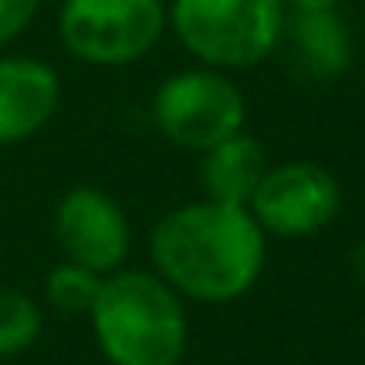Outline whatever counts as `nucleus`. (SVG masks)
<instances>
[{
  "instance_id": "13",
  "label": "nucleus",
  "mask_w": 365,
  "mask_h": 365,
  "mask_svg": "<svg viewBox=\"0 0 365 365\" xmlns=\"http://www.w3.org/2000/svg\"><path fill=\"white\" fill-rule=\"evenodd\" d=\"M40 11V0H0V51L19 40Z\"/></svg>"
},
{
  "instance_id": "12",
  "label": "nucleus",
  "mask_w": 365,
  "mask_h": 365,
  "mask_svg": "<svg viewBox=\"0 0 365 365\" xmlns=\"http://www.w3.org/2000/svg\"><path fill=\"white\" fill-rule=\"evenodd\" d=\"M104 276L76 265V262H61L47 272L43 279V301L58 312V315H90V308L97 304Z\"/></svg>"
},
{
  "instance_id": "15",
  "label": "nucleus",
  "mask_w": 365,
  "mask_h": 365,
  "mask_svg": "<svg viewBox=\"0 0 365 365\" xmlns=\"http://www.w3.org/2000/svg\"><path fill=\"white\" fill-rule=\"evenodd\" d=\"M351 272H354V279L365 287V240L351 251Z\"/></svg>"
},
{
  "instance_id": "2",
  "label": "nucleus",
  "mask_w": 365,
  "mask_h": 365,
  "mask_svg": "<svg viewBox=\"0 0 365 365\" xmlns=\"http://www.w3.org/2000/svg\"><path fill=\"white\" fill-rule=\"evenodd\" d=\"M90 326L108 365H179L190 344L182 297L143 269L104 276Z\"/></svg>"
},
{
  "instance_id": "14",
  "label": "nucleus",
  "mask_w": 365,
  "mask_h": 365,
  "mask_svg": "<svg viewBox=\"0 0 365 365\" xmlns=\"http://www.w3.org/2000/svg\"><path fill=\"white\" fill-rule=\"evenodd\" d=\"M294 11H336L340 0H283Z\"/></svg>"
},
{
  "instance_id": "10",
  "label": "nucleus",
  "mask_w": 365,
  "mask_h": 365,
  "mask_svg": "<svg viewBox=\"0 0 365 365\" xmlns=\"http://www.w3.org/2000/svg\"><path fill=\"white\" fill-rule=\"evenodd\" d=\"M265 168H269V161H265L262 143L251 133H237V136L215 143L212 150H205V165H201L205 197L219 201V205L247 208Z\"/></svg>"
},
{
  "instance_id": "4",
  "label": "nucleus",
  "mask_w": 365,
  "mask_h": 365,
  "mask_svg": "<svg viewBox=\"0 0 365 365\" xmlns=\"http://www.w3.org/2000/svg\"><path fill=\"white\" fill-rule=\"evenodd\" d=\"M168 29L165 0H61L58 36L72 58L93 68L140 61Z\"/></svg>"
},
{
  "instance_id": "3",
  "label": "nucleus",
  "mask_w": 365,
  "mask_h": 365,
  "mask_svg": "<svg viewBox=\"0 0 365 365\" xmlns=\"http://www.w3.org/2000/svg\"><path fill=\"white\" fill-rule=\"evenodd\" d=\"M168 26L205 68L240 72L262 65L283 40V0H172Z\"/></svg>"
},
{
  "instance_id": "6",
  "label": "nucleus",
  "mask_w": 365,
  "mask_h": 365,
  "mask_svg": "<svg viewBox=\"0 0 365 365\" xmlns=\"http://www.w3.org/2000/svg\"><path fill=\"white\" fill-rule=\"evenodd\" d=\"M247 212L265 237L308 240L340 215V182L319 161L269 165Z\"/></svg>"
},
{
  "instance_id": "7",
  "label": "nucleus",
  "mask_w": 365,
  "mask_h": 365,
  "mask_svg": "<svg viewBox=\"0 0 365 365\" xmlns=\"http://www.w3.org/2000/svg\"><path fill=\"white\" fill-rule=\"evenodd\" d=\"M54 240L65 262H76L97 276L118 272L133 247V233L122 205L97 187H72L58 201Z\"/></svg>"
},
{
  "instance_id": "11",
  "label": "nucleus",
  "mask_w": 365,
  "mask_h": 365,
  "mask_svg": "<svg viewBox=\"0 0 365 365\" xmlns=\"http://www.w3.org/2000/svg\"><path fill=\"white\" fill-rule=\"evenodd\" d=\"M43 333V308L19 287L0 283V361L29 351Z\"/></svg>"
},
{
  "instance_id": "5",
  "label": "nucleus",
  "mask_w": 365,
  "mask_h": 365,
  "mask_svg": "<svg viewBox=\"0 0 365 365\" xmlns=\"http://www.w3.org/2000/svg\"><path fill=\"white\" fill-rule=\"evenodd\" d=\"M158 133L182 150H212L244 133L247 101L240 86L219 68H187L168 76L150 101Z\"/></svg>"
},
{
  "instance_id": "9",
  "label": "nucleus",
  "mask_w": 365,
  "mask_h": 365,
  "mask_svg": "<svg viewBox=\"0 0 365 365\" xmlns=\"http://www.w3.org/2000/svg\"><path fill=\"white\" fill-rule=\"evenodd\" d=\"M279 43H287L294 68L319 83L344 76L354 61L351 29L336 11H294Z\"/></svg>"
},
{
  "instance_id": "8",
  "label": "nucleus",
  "mask_w": 365,
  "mask_h": 365,
  "mask_svg": "<svg viewBox=\"0 0 365 365\" xmlns=\"http://www.w3.org/2000/svg\"><path fill=\"white\" fill-rule=\"evenodd\" d=\"M61 79L40 58H0V147L36 136L58 111Z\"/></svg>"
},
{
  "instance_id": "1",
  "label": "nucleus",
  "mask_w": 365,
  "mask_h": 365,
  "mask_svg": "<svg viewBox=\"0 0 365 365\" xmlns=\"http://www.w3.org/2000/svg\"><path fill=\"white\" fill-rule=\"evenodd\" d=\"M265 233L247 208L194 201L168 212L150 230L154 272L187 301H240L265 269Z\"/></svg>"
}]
</instances>
